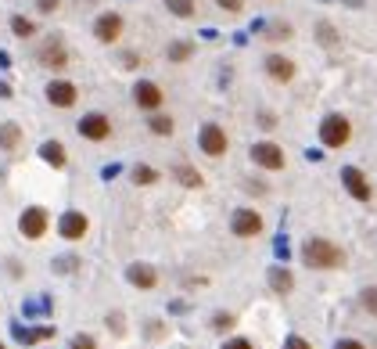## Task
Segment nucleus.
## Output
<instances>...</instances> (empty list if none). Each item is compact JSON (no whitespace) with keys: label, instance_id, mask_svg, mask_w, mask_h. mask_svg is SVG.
<instances>
[{"label":"nucleus","instance_id":"nucleus-1","mask_svg":"<svg viewBox=\"0 0 377 349\" xmlns=\"http://www.w3.org/2000/svg\"><path fill=\"white\" fill-rule=\"evenodd\" d=\"M302 263L309 270H338V267H345V252L331 238H309L302 245Z\"/></svg>","mask_w":377,"mask_h":349},{"label":"nucleus","instance_id":"nucleus-2","mask_svg":"<svg viewBox=\"0 0 377 349\" xmlns=\"http://www.w3.org/2000/svg\"><path fill=\"white\" fill-rule=\"evenodd\" d=\"M349 141H352V122L345 119L341 112L324 115V122H320V144L331 148V151H338V148H345Z\"/></svg>","mask_w":377,"mask_h":349},{"label":"nucleus","instance_id":"nucleus-3","mask_svg":"<svg viewBox=\"0 0 377 349\" xmlns=\"http://www.w3.org/2000/svg\"><path fill=\"white\" fill-rule=\"evenodd\" d=\"M47 231H51V212L44 205H25L18 216V234L25 241H40Z\"/></svg>","mask_w":377,"mask_h":349},{"label":"nucleus","instance_id":"nucleus-4","mask_svg":"<svg viewBox=\"0 0 377 349\" xmlns=\"http://www.w3.org/2000/svg\"><path fill=\"white\" fill-rule=\"evenodd\" d=\"M248 155H251V163H256L259 170H266V173H280L288 166V155H284V148H280L277 141H256Z\"/></svg>","mask_w":377,"mask_h":349},{"label":"nucleus","instance_id":"nucleus-5","mask_svg":"<svg viewBox=\"0 0 377 349\" xmlns=\"http://www.w3.org/2000/svg\"><path fill=\"white\" fill-rule=\"evenodd\" d=\"M198 148L209 158H223L230 151V137H227V130L219 122H205L201 130H198Z\"/></svg>","mask_w":377,"mask_h":349},{"label":"nucleus","instance_id":"nucleus-6","mask_svg":"<svg viewBox=\"0 0 377 349\" xmlns=\"http://www.w3.org/2000/svg\"><path fill=\"white\" fill-rule=\"evenodd\" d=\"M263 227H266V220H263V212H256V209L241 205V209L230 212V234H234V238H259Z\"/></svg>","mask_w":377,"mask_h":349},{"label":"nucleus","instance_id":"nucleus-7","mask_svg":"<svg viewBox=\"0 0 377 349\" xmlns=\"http://www.w3.org/2000/svg\"><path fill=\"white\" fill-rule=\"evenodd\" d=\"M76 130H79V137L90 141V144H105V141L112 137V119H108L105 112H86V115L76 122Z\"/></svg>","mask_w":377,"mask_h":349},{"label":"nucleus","instance_id":"nucleus-8","mask_svg":"<svg viewBox=\"0 0 377 349\" xmlns=\"http://www.w3.org/2000/svg\"><path fill=\"white\" fill-rule=\"evenodd\" d=\"M122 29H126V18L119 11H101L98 18H93V40L112 47V44L122 40Z\"/></svg>","mask_w":377,"mask_h":349},{"label":"nucleus","instance_id":"nucleus-9","mask_svg":"<svg viewBox=\"0 0 377 349\" xmlns=\"http://www.w3.org/2000/svg\"><path fill=\"white\" fill-rule=\"evenodd\" d=\"M133 105L140 108V112H162V105H166V90L154 83V80H137L133 83Z\"/></svg>","mask_w":377,"mask_h":349},{"label":"nucleus","instance_id":"nucleus-10","mask_svg":"<svg viewBox=\"0 0 377 349\" xmlns=\"http://www.w3.org/2000/svg\"><path fill=\"white\" fill-rule=\"evenodd\" d=\"M263 72L273 80V83H291L295 80V72H298V65L288 58V54H280V51H270L266 58H263Z\"/></svg>","mask_w":377,"mask_h":349},{"label":"nucleus","instance_id":"nucleus-11","mask_svg":"<svg viewBox=\"0 0 377 349\" xmlns=\"http://www.w3.org/2000/svg\"><path fill=\"white\" fill-rule=\"evenodd\" d=\"M44 98L54 105V108H76L79 101V87L72 80H51L47 90H44Z\"/></svg>","mask_w":377,"mask_h":349},{"label":"nucleus","instance_id":"nucleus-12","mask_svg":"<svg viewBox=\"0 0 377 349\" xmlns=\"http://www.w3.org/2000/svg\"><path fill=\"white\" fill-rule=\"evenodd\" d=\"M37 61L44 69H51V72H61L69 65V47H65V40H58V37H51L40 51H37Z\"/></svg>","mask_w":377,"mask_h":349},{"label":"nucleus","instance_id":"nucleus-13","mask_svg":"<svg viewBox=\"0 0 377 349\" xmlns=\"http://www.w3.org/2000/svg\"><path fill=\"white\" fill-rule=\"evenodd\" d=\"M86 231H90V216H86V212H79V209L61 212V220H58V234L65 238V241H83Z\"/></svg>","mask_w":377,"mask_h":349},{"label":"nucleus","instance_id":"nucleus-14","mask_svg":"<svg viewBox=\"0 0 377 349\" xmlns=\"http://www.w3.org/2000/svg\"><path fill=\"white\" fill-rule=\"evenodd\" d=\"M341 184H345V191H349L356 202H370L373 198V187H370V180L363 177L359 166H345L341 170Z\"/></svg>","mask_w":377,"mask_h":349},{"label":"nucleus","instance_id":"nucleus-15","mask_svg":"<svg viewBox=\"0 0 377 349\" xmlns=\"http://www.w3.org/2000/svg\"><path fill=\"white\" fill-rule=\"evenodd\" d=\"M126 281H130L133 288H140V292H151V288H159V270H154L151 263H130L126 267Z\"/></svg>","mask_w":377,"mask_h":349},{"label":"nucleus","instance_id":"nucleus-16","mask_svg":"<svg viewBox=\"0 0 377 349\" xmlns=\"http://www.w3.org/2000/svg\"><path fill=\"white\" fill-rule=\"evenodd\" d=\"M266 281H270V288H273L277 296H291V292H295V274H291L288 267H270V270H266Z\"/></svg>","mask_w":377,"mask_h":349},{"label":"nucleus","instance_id":"nucleus-17","mask_svg":"<svg viewBox=\"0 0 377 349\" xmlns=\"http://www.w3.org/2000/svg\"><path fill=\"white\" fill-rule=\"evenodd\" d=\"M40 158L47 166H54V170H65L69 166V151H65V144L61 141H44L40 144Z\"/></svg>","mask_w":377,"mask_h":349},{"label":"nucleus","instance_id":"nucleus-18","mask_svg":"<svg viewBox=\"0 0 377 349\" xmlns=\"http://www.w3.org/2000/svg\"><path fill=\"white\" fill-rule=\"evenodd\" d=\"M173 177H176V184H180V187H191V191L205 187V177H201V173H198V166H191V163H176V166H173Z\"/></svg>","mask_w":377,"mask_h":349},{"label":"nucleus","instance_id":"nucleus-19","mask_svg":"<svg viewBox=\"0 0 377 349\" xmlns=\"http://www.w3.org/2000/svg\"><path fill=\"white\" fill-rule=\"evenodd\" d=\"M147 130H151L154 137H173V134H176V119L166 115V112H151V115H147Z\"/></svg>","mask_w":377,"mask_h":349},{"label":"nucleus","instance_id":"nucleus-20","mask_svg":"<svg viewBox=\"0 0 377 349\" xmlns=\"http://www.w3.org/2000/svg\"><path fill=\"white\" fill-rule=\"evenodd\" d=\"M194 58V44L191 40H169L166 47V61H173V65H183V61Z\"/></svg>","mask_w":377,"mask_h":349},{"label":"nucleus","instance_id":"nucleus-21","mask_svg":"<svg viewBox=\"0 0 377 349\" xmlns=\"http://www.w3.org/2000/svg\"><path fill=\"white\" fill-rule=\"evenodd\" d=\"M18 144H22V126L0 122V151H18Z\"/></svg>","mask_w":377,"mask_h":349},{"label":"nucleus","instance_id":"nucleus-22","mask_svg":"<svg viewBox=\"0 0 377 349\" xmlns=\"http://www.w3.org/2000/svg\"><path fill=\"white\" fill-rule=\"evenodd\" d=\"M162 4L173 18H194L198 15V0H162Z\"/></svg>","mask_w":377,"mask_h":349},{"label":"nucleus","instance_id":"nucleus-23","mask_svg":"<svg viewBox=\"0 0 377 349\" xmlns=\"http://www.w3.org/2000/svg\"><path fill=\"white\" fill-rule=\"evenodd\" d=\"M37 22L33 18H25V15H11V33L18 37V40H29V37H37Z\"/></svg>","mask_w":377,"mask_h":349},{"label":"nucleus","instance_id":"nucleus-24","mask_svg":"<svg viewBox=\"0 0 377 349\" xmlns=\"http://www.w3.org/2000/svg\"><path fill=\"white\" fill-rule=\"evenodd\" d=\"M130 177H133V184H137V187H151V184H159V170L147 166V163L133 166V170H130Z\"/></svg>","mask_w":377,"mask_h":349},{"label":"nucleus","instance_id":"nucleus-25","mask_svg":"<svg viewBox=\"0 0 377 349\" xmlns=\"http://www.w3.org/2000/svg\"><path fill=\"white\" fill-rule=\"evenodd\" d=\"M234 324H237V317H234V313H223V310H219V313L212 317V331H216V335H230Z\"/></svg>","mask_w":377,"mask_h":349},{"label":"nucleus","instance_id":"nucleus-26","mask_svg":"<svg viewBox=\"0 0 377 349\" xmlns=\"http://www.w3.org/2000/svg\"><path fill=\"white\" fill-rule=\"evenodd\" d=\"M317 37H320L324 47H338V44H341V33H338L331 22H320V25H317Z\"/></svg>","mask_w":377,"mask_h":349},{"label":"nucleus","instance_id":"nucleus-27","mask_svg":"<svg viewBox=\"0 0 377 349\" xmlns=\"http://www.w3.org/2000/svg\"><path fill=\"white\" fill-rule=\"evenodd\" d=\"M291 37V25L288 22H273V25H266V40H288Z\"/></svg>","mask_w":377,"mask_h":349},{"label":"nucleus","instance_id":"nucleus-28","mask_svg":"<svg viewBox=\"0 0 377 349\" xmlns=\"http://www.w3.org/2000/svg\"><path fill=\"white\" fill-rule=\"evenodd\" d=\"M216 8L227 11V15H241L244 11V0H216Z\"/></svg>","mask_w":377,"mask_h":349},{"label":"nucleus","instance_id":"nucleus-29","mask_svg":"<svg viewBox=\"0 0 377 349\" xmlns=\"http://www.w3.org/2000/svg\"><path fill=\"white\" fill-rule=\"evenodd\" d=\"M223 349H256V342L244 338V335H234V338H227V342H223Z\"/></svg>","mask_w":377,"mask_h":349},{"label":"nucleus","instance_id":"nucleus-30","mask_svg":"<svg viewBox=\"0 0 377 349\" xmlns=\"http://www.w3.org/2000/svg\"><path fill=\"white\" fill-rule=\"evenodd\" d=\"M284 349H312V342H305L302 335H288L284 338Z\"/></svg>","mask_w":377,"mask_h":349},{"label":"nucleus","instance_id":"nucleus-31","mask_svg":"<svg viewBox=\"0 0 377 349\" xmlns=\"http://www.w3.org/2000/svg\"><path fill=\"white\" fill-rule=\"evenodd\" d=\"M15 338H18L22 345H33V342H40V338H37V331H29V328H15Z\"/></svg>","mask_w":377,"mask_h":349},{"label":"nucleus","instance_id":"nucleus-32","mask_svg":"<svg viewBox=\"0 0 377 349\" xmlns=\"http://www.w3.org/2000/svg\"><path fill=\"white\" fill-rule=\"evenodd\" d=\"M72 349H98V342H93V335H76Z\"/></svg>","mask_w":377,"mask_h":349},{"label":"nucleus","instance_id":"nucleus-33","mask_svg":"<svg viewBox=\"0 0 377 349\" xmlns=\"http://www.w3.org/2000/svg\"><path fill=\"white\" fill-rule=\"evenodd\" d=\"M58 8H61V0H37V11L40 15H54Z\"/></svg>","mask_w":377,"mask_h":349},{"label":"nucleus","instance_id":"nucleus-34","mask_svg":"<svg viewBox=\"0 0 377 349\" xmlns=\"http://www.w3.org/2000/svg\"><path fill=\"white\" fill-rule=\"evenodd\" d=\"M363 306L370 313H377V288H363Z\"/></svg>","mask_w":377,"mask_h":349},{"label":"nucleus","instance_id":"nucleus-35","mask_svg":"<svg viewBox=\"0 0 377 349\" xmlns=\"http://www.w3.org/2000/svg\"><path fill=\"white\" fill-rule=\"evenodd\" d=\"M334 349H366V345H363L359 338H338V342H334Z\"/></svg>","mask_w":377,"mask_h":349},{"label":"nucleus","instance_id":"nucleus-36","mask_svg":"<svg viewBox=\"0 0 377 349\" xmlns=\"http://www.w3.org/2000/svg\"><path fill=\"white\" fill-rule=\"evenodd\" d=\"M259 126H263V130H273V126H277V115H273V112H259Z\"/></svg>","mask_w":377,"mask_h":349},{"label":"nucleus","instance_id":"nucleus-37","mask_svg":"<svg viewBox=\"0 0 377 349\" xmlns=\"http://www.w3.org/2000/svg\"><path fill=\"white\" fill-rule=\"evenodd\" d=\"M122 65H126V69H137V65H140V58H137L133 51H126V54H122Z\"/></svg>","mask_w":377,"mask_h":349},{"label":"nucleus","instance_id":"nucleus-38","mask_svg":"<svg viewBox=\"0 0 377 349\" xmlns=\"http://www.w3.org/2000/svg\"><path fill=\"white\" fill-rule=\"evenodd\" d=\"M54 267H58V270H61V274H69V270H72V267H76V260H72V256H69V260H58V263H54Z\"/></svg>","mask_w":377,"mask_h":349},{"label":"nucleus","instance_id":"nucleus-39","mask_svg":"<svg viewBox=\"0 0 377 349\" xmlns=\"http://www.w3.org/2000/svg\"><path fill=\"white\" fill-rule=\"evenodd\" d=\"M8 94H11V87H8V83H0V98H8Z\"/></svg>","mask_w":377,"mask_h":349},{"label":"nucleus","instance_id":"nucleus-40","mask_svg":"<svg viewBox=\"0 0 377 349\" xmlns=\"http://www.w3.org/2000/svg\"><path fill=\"white\" fill-rule=\"evenodd\" d=\"M0 349H4V342H0Z\"/></svg>","mask_w":377,"mask_h":349}]
</instances>
